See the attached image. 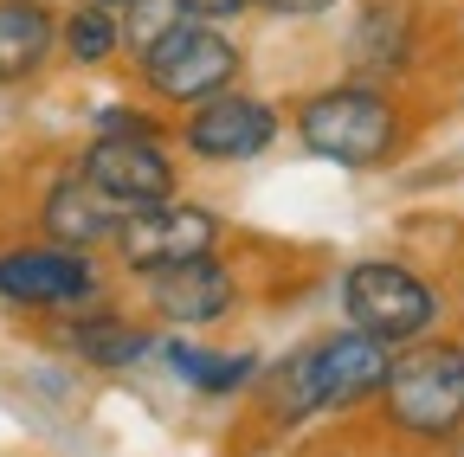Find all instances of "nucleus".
<instances>
[{"label": "nucleus", "mask_w": 464, "mask_h": 457, "mask_svg": "<svg viewBox=\"0 0 464 457\" xmlns=\"http://www.w3.org/2000/svg\"><path fill=\"white\" fill-rule=\"evenodd\" d=\"M116 297V271L97 252H72V245H52V239H26L0 252V303L58 322V316H78Z\"/></svg>", "instance_id": "423d86ee"}, {"label": "nucleus", "mask_w": 464, "mask_h": 457, "mask_svg": "<svg viewBox=\"0 0 464 457\" xmlns=\"http://www.w3.org/2000/svg\"><path fill=\"white\" fill-rule=\"evenodd\" d=\"M426 45H432L426 0H362L348 33H342V65L355 78H374V84L400 90L426 65Z\"/></svg>", "instance_id": "9b49d317"}, {"label": "nucleus", "mask_w": 464, "mask_h": 457, "mask_svg": "<svg viewBox=\"0 0 464 457\" xmlns=\"http://www.w3.org/2000/svg\"><path fill=\"white\" fill-rule=\"evenodd\" d=\"M316 457H381V451H316Z\"/></svg>", "instance_id": "aec40b11"}, {"label": "nucleus", "mask_w": 464, "mask_h": 457, "mask_svg": "<svg viewBox=\"0 0 464 457\" xmlns=\"http://www.w3.org/2000/svg\"><path fill=\"white\" fill-rule=\"evenodd\" d=\"M116 225H123V213H116V206L78 175V167H58V175H45V187H39V200H33V233L52 239V245H72V252L110 258Z\"/></svg>", "instance_id": "ddd939ff"}, {"label": "nucleus", "mask_w": 464, "mask_h": 457, "mask_svg": "<svg viewBox=\"0 0 464 457\" xmlns=\"http://www.w3.org/2000/svg\"><path fill=\"white\" fill-rule=\"evenodd\" d=\"M387 361L393 348L362 328H329V335H310L297 348H284L277 361L258 367L252 380V413L265 432L277 438H297L310 425H329V419H355L374 406V393L387 380Z\"/></svg>", "instance_id": "f257e3e1"}, {"label": "nucleus", "mask_w": 464, "mask_h": 457, "mask_svg": "<svg viewBox=\"0 0 464 457\" xmlns=\"http://www.w3.org/2000/svg\"><path fill=\"white\" fill-rule=\"evenodd\" d=\"M232 245V219L213 206V200H194V194H174L161 206H142V213H123L116 225V245H110V271L123 283H149L174 264H194L207 252H226Z\"/></svg>", "instance_id": "0eeeda50"}, {"label": "nucleus", "mask_w": 464, "mask_h": 457, "mask_svg": "<svg viewBox=\"0 0 464 457\" xmlns=\"http://www.w3.org/2000/svg\"><path fill=\"white\" fill-rule=\"evenodd\" d=\"M342 7H348V0H252V14H265L277 26H316V20H329Z\"/></svg>", "instance_id": "a211bd4d"}, {"label": "nucleus", "mask_w": 464, "mask_h": 457, "mask_svg": "<svg viewBox=\"0 0 464 457\" xmlns=\"http://www.w3.org/2000/svg\"><path fill=\"white\" fill-rule=\"evenodd\" d=\"M393 457H439V451H420V444H406V451H393Z\"/></svg>", "instance_id": "412c9836"}, {"label": "nucleus", "mask_w": 464, "mask_h": 457, "mask_svg": "<svg viewBox=\"0 0 464 457\" xmlns=\"http://www.w3.org/2000/svg\"><path fill=\"white\" fill-rule=\"evenodd\" d=\"M58 59L72 71H110L130 59V39H123V14L103 7V0H72L58 14Z\"/></svg>", "instance_id": "dca6fc26"}, {"label": "nucleus", "mask_w": 464, "mask_h": 457, "mask_svg": "<svg viewBox=\"0 0 464 457\" xmlns=\"http://www.w3.org/2000/svg\"><path fill=\"white\" fill-rule=\"evenodd\" d=\"M284 103L265 90L232 84L194 109L174 117V148H181L188 167H207V175H226V167H252L284 142Z\"/></svg>", "instance_id": "6e6552de"}, {"label": "nucleus", "mask_w": 464, "mask_h": 457, "mask_svg": "<svg viewBox=\"0 0 464 457\" xmlns=\"http://www.w3.org/2000/svg\"><path fill=\"white\" fill-rule=\"evenodd\" d=\"M142 309L168 328V335H226L252 309V277L239 264V252H207L194 264H174L161 277L142 283Z\"/></svg>", "instance_id": "1a4fd4ad"}, {"label": "nucleus", "mask_w": 464, "mask_h": 457, "mask_svg": "<svg viewBox=\"0 0 464 457\" xmlns=\"http://www.w3.org/2000/svg\"><path fill=\"white\" fill-rule=\"evenodd\" d=\"M103 7H116V14H123V7H130V0H103Z\"/></svg>", "instance_id": "4be33fe9"}, {"label": "nucleus", "mask_w": 464, "mask_h": 457, "mask_svg": "<svg viewBox=\"0 0 464 457\" xmlns=\"http://www.w3.org/2000/svg\"><path fill=\"white\" fill-rule=\"evenodd\" d=\"M130 84L136 97H149L155 109H168V117H181V109L246 84V39L219 26V20H168L155 39H142L130 52Z\"/></svg>", "instance_id": "20e7f679"}, {"label": "nucleus", "mask_w": 464, "mask_h": 457, "mask_svg": "<svg viewBox=\"0 0 464 457\" xmlns=\"http://www.w3.org/2000/svg\"><path fill=\"white\" fill-rule=\"evenodd\" d=\"M72 167L116 213H142V206H161L174 194H188V161H181L174 142H142V136L91 129L84 148L72 155Z\"/></svg>", "instance_id": "9d476101"}, {"label": "nucleus", "mask_w": 464, "mask_h": 457, "mask_svg": "<svg viewBox=\"0 0 464 457\" xmlns=\"http://www.w3.org/2000/svg\"><path fill=\"white\" fill-rule=\"evenodd\" d=\"M374 425L400 444L445 451L464 438V341L458 335H420L393 348L387 380L374 393Z\"/></svg>", "instance_id": "7ed1b4c3"}, {"label": "nucleus", "mask_w": 464, "mask_h": 457, "mask_svg": "<svg viewBox=\"0 0 464 457\" xmlns=\"http://www.w3.org/2000/svg\"><path fill=\"white\" fill-rule=\"evenodd\" d=\"M52 348L84 361L91 374H136L155 361L161 348V322L149 309H130V303H97V309H78V316H58L52 322Z\"/></svg>", "instance_id": "f8f14e48"}, {"label": "nucleus", "mask_w": 464, "mask_h": 457, "mask_svg": "<svg viewBox=\"0 0 464 457\" xmlns=\"http://www.w3.org/2000/svg\"><path fill=\"white\" fill-rule=\"evenodd\" d=\"M284 129L310 161H329L342 175H387L413 148V109L393 84L342 71L329 84H310L284 103Z\"/></svg>", "instance_id": "f03ea898"}, {"label": "nucleus", "mask_w": 464, "mask_h": 457, "mask_svg": "<svg viewBox=\"0 0 464 457\" xmlns=\"http://www.w3.org/2000/svg\"><path fill=\"white\" fill-rule=\"evenodd\" d=\"M155 361H161L174 380H181L188 393H200V399H246V393H252V380H258V367H265V355H258V348H226V341L168 335V328H161Z\"/></svg>", "instance_id": "4468645a"}, {"label": "nucleus", "mask_w": 464, "mask_h": 457, "mask_svg": "<svg viewBox=\"0 0 464 457\" xmlns=\"http://www.w3.org/2000/svg\"><path fill=\"white\" fill-rule=\"evenodd\" d=\"M91 129H110V136H142V142H174V117L155 109L149 97H116V103H97L91 109Z\"/></svg>", "instance_id": "f3484780"}, {"label": "nucleus", "mask_w": 464, "mask_h": 457, "mask_svg": "<svg viewBox=\"0 0 464 457\" xmlns=\"http://www.w3.org/2000/svg\"><path fill=\"white\" fill-rule=\"evenodd\" d=\"M58 59V7L52 0H0V90L33 84Z\"/></svg>", "instance_id": "2eb2a0df"}, {"label": "nucleus", "mask_w": 464, "mask_h": 457, "mask_svg": "<svg viewBox=\"0 0 464 457\" xmlns=\"http://www.w3.org/2000/svg\"><path fill=\"white\" fill-rule=\"evenodd\" d=\"M188 20H219V26H232V20H246L252 14V0H174Z\"/></svg>", "instance_id": "6ab92c4d"}, {"label": "nucleus", "mask_w": 464, "mask_h": 457, "mask_svg": "<svg viewBox=\"0 0 464 457\" xmlns=\"http://www.w3.org/2000/svg\"><path fill=\"white\" fill-rule=\"evenodd\" d=\"M335 309H342L348 328L387 341V348H406L420 335H439L445 290L413 258H355L335 277Z\"/></svg>", "instance_id": "39448f33"}]
</instances>
